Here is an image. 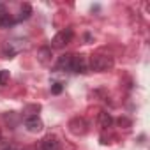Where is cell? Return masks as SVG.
I'll use <instances>...</instances> for the list:
<instances>
[{"label":"cell","instance_id":"2","mask_svg":"<svg viewBox=\"0 0 150 150\" xmlns=\"http://www.w3.org/2000/svg\"><path fill=\"white\" fill-rule=\"evenodd\" d=\"M72 35H74V34H72V30H71V28L58 32V34L53 37V41H51L53 48H64L65 44H69V42L72 41Z\"/></svg>","mask_w":150,"mask_h":150},{"label":"cell","instance_id":"6","mask_svg":"<svg viewBox=\"0 0 150 150\" xmlns=\"http://www.w3.org/2000/svg\"><path fill=\"white\" fill-rule=\"evenodd\" d=\"M85 71H87L85 58L80 57V55H72V60H71V72H85Z\"/></svg>","mask_w":150,"mask_h":150},{"label":"cell","instance_id":"5","mask_svg":"<svg viewBox=\"0 0 150 150\" xmlns=\"http://www.w3.org/2000/svg\"><path fill=\"white\" fill-rule=\"evenodd\" d=\"M39 150H62V145L55 136H48V138H44L41 141Z\"/></svg>","mask_w":150,"mask_h":150},{"label":"cell","instance_id":"12","mask_svg":"<svg viewBox=\"0 0 150 150\" xmlns=\"http://www.w3.org/2000/svg\"><path fill=\"white\" fill-rule=\"evenodd\" d=\"M9 83V71H0V85H7Z\"/></svg>","mask_w":150,"mask_h":150},{"label":"cell","instance_id":"3","mask_svg":"<svg viewBox=\"0 0 150 150\" xmlns=\"http://www.w3.org/2000/svg\"><path fill=\"white\" fill-rule=\"evenodd\" d=\"M87 127H88V124H87V120L81 118V117H76V118H72V120L69 122V131H71L72 134H76V136L85 134V132H87Z\"/></svg>","mask_w":150,"mask_h":150},{"label":"cell","instance_id":"7","mask_svg":"<svg viewBox=\"0 0 150 150\" xmlns=\"http://www.w3.org/2000/svg\"><path fill=\"white\" fill-rule=\"evenodd\" d=\"M99 124H101L103 129H108V127H111V124H113V117H111L108 111H101V113H99Z\"/></svg>","mask_w":150,"mask_h":150},{"label":"cell","instance_id":"9","mask_svg":"<svg viewBox=\"0 0 150 150\" xmlns=\"http://www.w3.org/2000/svg\"><path fill=\"white\" fill-rule=\"evenodd\" d=\"M71 60H72V55H64L58 58V69L60 71H71Z\"/></svg>","mask_w":150,"mask_h":150},{"label":"cell","instance_id":"10","mask_svg":"<svg viewBox=\"0 0 150 150\" xmlns=\"http://www.w3.org/2000/svg\"><path fill=\"white\" fill-rule=\"evenodd\" d=\"M32 14V6L30 4H23L21 9H20V16L16 18V21H21V20H28Z\"/></svg>","mask_w":150,"mask_h":150},{"label":"cell","instance_id":"8","mask_svg":"<svg viewBox=\"0 0 150 150\" xmlns=\"http://www.w3.org/2000/svg\"><path fill=\"white\" fill-rule=\"evenodd\" d=\"M16 23V20L9 14V13H4V14H0V27L2 28H9Z\"/></svg>","mask_w":150,"mask_h":150},{"label":"cell","instance_id":"13","mask_svg":"<svg viewBox=\"0 0 150 150\" xmlns=\"http://www.w3.org/2000/svg\"><path fill=\"white\" fill-rule=\"evenodd\" d=\"M62 88H64V87H62V83H55V85L51 87V92H53V94H60V92H62Z\"/></svg>","mask_w":150,"mask_h":150},{"label":"cell","instance_id":"16","mask_svg":"<svg viewBox=\"0 0 150 150\" xmlns=\"http://www.w3.org/2000/svg\"><path fill=\"white\" fill-rule=\"evenodd\" d=\"M2 139H4V138H2V134H0V143H2Z\"/></svg>","mask_w":150,"mask_h":150},{"label":"cell","instance_id":"14","mask_svg":"<svg viewBox=\"0 0 150 150\" xmlns=\"http://www.w3.org/2000/svg\"><path fill=\"white\" fill-rule=\"evenodd\" d=\"M118 124H120V125H131V122H129L127 118H120V120H118Z\"/></svg>","mask_w":150,"mask_h":150},{"label":"cell","instance_id":"1","mask_svg":"<svg viewBox=\"0 0 150 150\" xmlns=\"http://www.w3.org/2000/svg\"><path fill=\"white\" fill-rule=\"evenodd\" d=\"M113 58L108 57V55H94L90 58V69L92 71H97V72H103V71H108L113 67Z\"/></svg>","mask_w":150,"mask_h":150},{"label":"cell","instance_id":"15","mask_svg":"<svg viewBox=\"0 0 150 150\" xmlns=\"http://www.w3.org/2000/svg\"><path fill=\"white\" fill-rule=\"evenodd\" d=\"M4 150H16V148H14V146H6Z\"/></svg>","mask_w":150,"mask_h":150},{"label":"cell","instance_id":"11","mask_svg":"<svg viewBox=\"0 0 150 150\" xmlns=\"http://www.w3.org/2000/svg\"><path fill=\"white\" fill-rule=\"evenodd\" d=\"M50 55H51V50H48V48H41V50H39V53H37V57H39V60H41L42 64H46V62H48Z\"/></svg>","mask_w":150,"mask_h":150},{"label":"cell","instance_id":"4","mask_svg":"<svg viewBox=\"0 0 150 150\" xmlns=\"http://www.w3.org/2000/svg\"><path fill=\"white\" fill-rule=\"evenodd\" d=\"M25 127H27L28 132H41L44 125H42V120H41L39 117L32 115V117H28V118L25 120Z\"/></svg>","mask_w":150,"mask_h":150}]
</instances>
